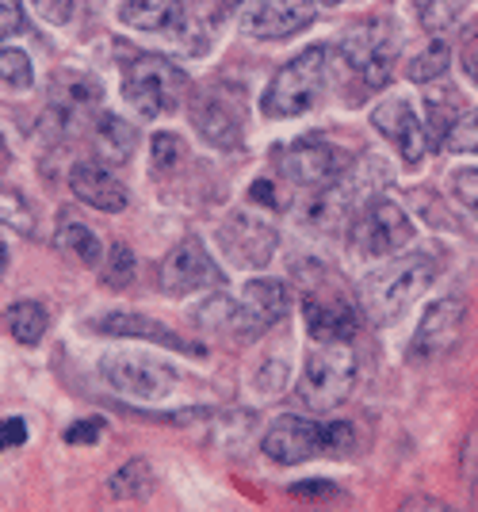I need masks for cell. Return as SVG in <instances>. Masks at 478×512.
I'll return each mask as SVG.
<instances>
[{"label":"cell","mask_w":478,"mask_h":512,"mask_svg":"<svg viewBox=\"0 0 478 512\" xmlns=\"http://www.w3.org/2000/svg\"><path fill=\"white\" fill-rule=\"evenodd\" d=\"M436 276L433 256H394L360 283V306L371 321H394Z\"/></svg>","instance_id":"obj_1"},{"label":"cell","mask_w":478,"mask_h":512,"mask_svg":"<svg viewBox=\"0 0 478 512\" xmlns=\"http://www.w3.org/2000/svg\"><path fill=\"white\" fill-rule=\"evenodd\" d=\"M326 73H329V50L326 46H310L299 58L283 65L272 77V85L264 88V115L272 119H295L322 100L326 92Z\"/></svg>","instance_id":"obj_2"},{"label":"cell","mask_w":478,"mask_h":512,"mask_svg":"<svg viewBox=\"0 0 478 512\" xmlns=\"http://www.w3.org/2000/svg\"><path fill=\"white\" fill-rule=\"evenodd\" d=\"M394 54H398V31L387 20H368L341 35L337 58L345 73L360 85V92H375L391 81Z\"/></svg>","instance_id":"obj_3"},{"label":"cell","mask_w":478,"mask_h":512,"mask_svg":"<svg viewBox=\"0 0 478 512\" xmlns=\"http://www.w3.org/2000/svg\"><path fill=\"white\" fill-rule=\"evenodd\" d=\"M188 96V77L184 69L173 65L161 54H142L123 69V100L142 115V119H157L169 115L184 104Z\"/></svg>","instance_id":"obj_4"},{"label":"cell","mask_w":478,"mask_h":512,"mask_svg":"<svg viewBox=\"0 0 478 512\" xmlns=\"http://www.w3.org/2000/svg\"><path fill=\"white\" fill-rule=\"evenodd\" d=\"M352 386H356V352L348 344H318L303 363L295 398L303 409H333L352 394Z\"/></svg>","instance_id":"obj_5"},{"label":"cell","mask_w":478,"mask_h":512,"mask_svg":"<svg viewBox=\"0 0 478 512\" xmlns=\"http://www.w3.org/2000/svg\"><path fill=\"white\" fill-rule=\"evenodd\" d=\"M100 375L115 394L131 402H165L184 379L173 363L146 356V352H108L100 360Z\"/></svg>","instance_id":"obj_6"},{"label":"cell","mask_w":478,"mask_h":512,"mask_svg":"<svg viewBox=\"0 0 478 512\" xmlns=\"http://www.w3.org/2000/svg\"><path fill=\"white\" fill-rule=\"evenodd\" d=\"M413 241V222L394 199H368L348 230V245L352 253L368 256V260H383L394 256L402 245Z\"/></svg>","instance_id":"obj_7"},{"label":"cell","mask_w":478,"mask_h":512,"mask_svg":"<svg viewBox=\"0 0 478 512\" xmlns=\"http://www.w3.org/2000/svg\"><path fill=\"white\" fill-rule=\"evenodd\" d=\"M188 115H192V127L203 134V142H211L215 150H238L245 142V104L238 88H203L188 107Z\"/></svg>","instance_id":"obj_8"},{"label":"cell","mask_w":478,"mask_h":512,"mask_svg":"<svg viewBox=\"0 0 478 512\" xmlns=\"http://www.w3.org/2000/svg\"><path fill=\"white\" fill-rule=\"evenodd\" d=\"M161 291L169 299H184L192 291H203V287H222V268L215 264V256L203 249L199 237H184L180 245L169 249V256L161 260Z\"/></svg>","instance_id":"obj_9"},{"label":"cell","mask_w":478,"mask_h":512,"mask_svg":"<svg viewBox=\"0 0 478 512\" xmlns=\"http://www.w3.org/2000/svg\"><path fill=\"white\" fill-rule=\"evenodd\" d=\"M280 169L291 184L299 188H333L348 169V157L333 142H322V138H303V142H291L287 150L280 153Z\"/></svg>","instance_id":"obj_10"},{"label":"cell","mask_w":478,"mask_h":512,"mask_svg":"<svg viewBox=\"0 0 478 512\" xmlns=\"http://www.w3.org/2000/svg\"><path fill=\"white\" fill-rule=\"evenodd\" d=\"M218 241H222L226 256H230L238 268H264V264L276 256L280 234H276V226H272L268 218H261V214L234 211L222 222Z\"/></svg>","instance_id":"obj_11"},{"label":"cell","mask_w":478,"mask_h":512,"mask_svg":"<svg viewBox=\"0 0 478 512\" xmlns=\"http://www.w3.org/2000/svg\"><path fill=\"white\" fill-rule=\"evenodd\" d=\"M371 127L391 142L406 165H421L425 161V153H429V127L421 123V115L413 111L406 96H387L383 104H375Z\"/></svg>","instance_id":"obj_12"},{"label":"cell","mask_w":478,"mask_h":512,"mask_svg":"<svg viewBox=\"0 0 478 512\" xmlns=\"http://www.w3.org/2000/svg\"><path fill=\"white\" fill-rule=\"evenodd\" d=\"M261 448L268 459H276L283 467L310 463L314 455L326 451V428L318 421H310V417H280V421L268 425Z\"/></svg>","instance_id":"obj_13"},{"label":"cell","mask_w":478,"mask_h":512,"mask_svg":"<svg viewBox=\"0 0 478 512\" xmlns=\"http://www.w3.org/2000/svg\"><path fill=\"white\" fill-rule=\"evenodd\" d=\"M314 23V0H253L241 16L253 39H291Z\"/></svg>","instance_id":"obj_14"},{"label":"cell","mask_w":478,"mask_h":512,"mask_svg":"<svg viewBox=\"0 0 478 512\" xmlns=\"http://www.w3.org/2000/svg\"><path fill=\"white\" fill-rule=\"evenodd\" d=\"M303 318L310 337L318 344H348L360 329L356 306L341 295H333V291H306Z\"/></svg>","instance_id":"obj_15"},{"label":"cell","mask_w":478,"mask_h":512,"mask_svg":"<svg viewBox=\"0 0 478 512\" xmlns=\"http://www.w3.org/2000/svg\"><path fill=\"white\" fill-rule=\"evenodd\" d=\"M463 321H467V299L448 295V299L433 302L425 310V318L417 321V333H413V352L417 356H440V352H452L463 337Z\"/></svg>","instance_id":"obj_16"},{"label":"cell","mask_w":478,"mask_h":512,"mask_svg":"<svg viewBox=\"0 0 478 512\" xmlns=\"http://www.w3.org/2000/svg\"><path fill=\"white\" fill-rule=\"evenodd\" d=\"M69 192L77 195L85 207L104 211V214H119L131 203L123 180H119L108 165H96V161H77V165L69 169Z\"/></svg>","instance_id":"obj_17"},{"label":"cell","mask_w":478,"mask_h":512,"mask_svg":"<svg viewBox=\"0 0 478 512\" xmlns=\"http://www.w3.org/2000/svg\"><path fill=\"white\" fill-rule=\"evenodd\" d=\"M119 20L142 35H188V12L180 0H123Z\"/></svg>","instance_id":"obj_18"},{"label":"cell","mask_w":478,"mask_h":512,"mask_svg":"<svg viewBox=\"0 0 478 512\" xmlns=\"http://www.w3.org/2000/svg\"><path fill=\"white\" fill-rule=\"evenodd\" d=\"M196 321H199V329L215 333L222 341H253L264 329L261 321L249 314L245 302H234V299H226V295H215V299L203 302L196 310Z\"/></svg>","instance_id":"obj_19"},{"label":"cell","mask_w":478,"mask_h":512,"mask_svg":"<svg viewBox=\"0 0 478 512\" xmlns=\"http://www.w3.org/2000/svg\"><path fill=\"white\" fill-rule=\"evenodd\" d=\"M92 329H96V333H108V337H138V341L165 344V348H173V352H192V356H199V352H203L199 344L184 341L180 333H173V329H165L161 321L146 318V314H127V310L96 318V321H92Z\"/></svg>","instance_id":"obj_20"},{"label":"cell","mask_w":478,"mask_h":512,"mask_svg":"<svg viewBox=\"0 0 478 512\" xmlns=\"http://www.w3.org/2000/svg\"><path fill=\"white\" fill-rule=\"evenodd\" d=\"M100 104V85L88 77V73H77V77H62L54 85V115L66 130H77V123H85L88 115Z\"/></svg>","instance_id":"obj_21"},{"label":"cell","mask_w":478,"mask_h":512,"mask_svg":"<svg viewBox=\"0 0 478 512\" xmlns=\"http://www.w3.org/2000/svg\"><path fill=\"white\" fill-rule=\"evenodd\" d=\"M241 302L249 306V314L261 325H272V321H280L287 314L291 295H287V287L280 279H249L245 291H241Z\"/></svg>","instance_id":"obj_22"},{"label":"cell","mask_w":478,"mask_h":512,"mask_svg":"<svg viewBox=\"0 0 478 512\" xmlns=\"http://www.w3.org/2000/svg\"><path fill=\"white\" fill-rule=\"evenodd\" d=\"M134 146H138V134L127 119H119V115L96 119V150L108 165H127L134 157Z\"/></svg>","instance_id":"obj_23"},{"label":"cell","mask_w":478,"mask_h":512,"mask_svg":"<svg viewBox=\"0 0 478 512\" xmlns=\"http://www.w3.org/2000/svg\"><path fill=\"white\" fill-rule=\"evenodd\" d=\"M54 245H58L66 256H73V260L88 264V268H96V264L104 260V245H100V237L92 234L81 218H73V214H62V226L54 230Z\"/></svg>","instance_id":"obj_24"},{"label":"cell","mask_w":478,"mask_h":512,"mask_svg":"<svg viewBox=\"0 0 478 512\" xmlns=\"http://www.w3.org/2000/svg\"><path fill=\"white\" fill-rule=\"evenodd\" d=\"M108 490L115 501H142L157 490V478H153V467L146 459H131L115 470L108 478Z\"/></svg>","instance_id":"obj_25"},{"label":"cell","mask_w":478,"mask_h":512,"mask_svg":"<svg viewBox=\"0 0 478 512\" xmlns=\"http://www.w3.org/2000/svg\"><path fill=\"white\" fill-rule=\"evenodd\" d=\"M46 325H50V318L39 302H12L4 310V329L20 344H39L46 337Z\"/></svg>","instance_id":"obj_26"},{"label":"cell","mask_w":478,"mask_h":512,"mask_svg":"<svg viewBox=\"0 0 478 512\" xmlns=\"http://www.w3.org/2000/svg\"><path fill=\"white\" fill-rule=\"evenodd\" d=\"M448 65H452V46L448 43H429L425 50H417V58H410L406 65V77L413 85H433V81H444L448 77Z\"/></svg>","instance_id":"obj_27"},{"label":"cell","mask_w":478,"mask_h":512,"mask_svg":"<svg viewBox=\"0 0 478 512\" xmlns=\"http://www.w3.org/2000/svg\"><path fill=\"white\" fill-rule=\"evenodd\" d=\"M433 92H429V123H433V130L440 134V142H444V134L456 127L459 119V107H463V96H459L456 88L448 85V77L444 81H433Z\"/></svg>","instance_id":"obj_28"},{"label":"cell","mask_w":478,"mask_h":512,"mask_svg":"<svg viewBox=\"0 0 478 512\" xmlns=\"http://www.w3.org/2000/svg\"><path fill=\"white\" fill-rule=\"evenodd\" d=\"M413 4H417V20H421V27L433 31V35H440V31H448V27L467 12L471 0H413Z\"/></svg>","instance_id":"obj_29"},{"label":"cell","mask_w":478,"mask_h":512,"mask_svg":"<svg viewBox=\"0 0 478 512\" xmlns=\"http://www.w3.org/2000/svg\"><path fill=\"white\" fill-rule=\"evenodd\" d=\"M134 253L127 245H111V253H104V268H100V279H104V287L111 291H123V287H131L134 283Z\"/></svg>","instance_id":"obj_30"},{"label":"cell","mask_w":478,"mask_h":512,"mask_svg":"<svg viewBox=\"0 0 478 512\" xmlns=\"http://www.w3.org/2000/svg\"><path fill=\"white\" fill-rule=\"evenodd\" d=\"M0 222L12 226V230H20V234L35 230V214L27 207V199L16 188H8V184H0Z\"/></svg>","instance_id":"obj_31"},{"label":"cell","mask_w":478,"mask_h":512,"mask_svg":"<svg viewBox=\"0 0 478 512\" xmlns=\"http://www.w3.org/2000/svg\"><path fill=\"white\" fill-rule=\"evenodd\" d=\"M0 81L12 88H31V81H35L31 58L23 50H0Z\"/></svg>","instance_id":"obj_32"},{"label":"cell","mask_w":478,"mask_h":512,"mask_svg":"<svg viewBox=\"0 0 478 512\" xmlns=\"http://www.w3.org/2000/svg\"><path fill=\"white\" fill-rule=\"evenodd\" d=\"M440 146H444L448 153H478V111L463 115L456 127L444 134Z\"/></svg>","instance_id":"obj_33"},{"label":"cell","mask_w":478,"mask_h":512,"mask_svg":"<svg viewBox=\"0 0 478 512\" xmlns=\"http://www.w3.org/2000/svg\"><path fill=\"white\" fill-rule=\"evenodd\" d=\"M184 161V142L176 138V134H169V130H161V134H153V165L161 172L176 169Z\"/></svg>","instance_id":"obj_34"},{"label":"cell","mask_w":478,"mask_h":512,"mask_svg":"<svg viewBox=\"0 0 478 512\" xmlns=\"http://www.w3.org/2000/svg\"><path fill=\"white\" fill-rule=\"evenodd\" d=\"M287 379H291V367L283 360H264V367L257 371V379H253V386H257V394H280V390H287Z\"/></svg>","instance_id":"obj_35"},{"label":"cell","mask_w":478,"mask_h":512,"mask_svg":"<svg viewBox=\"0 0 478 512\" xmlns=\"http://www.w3.org/2000/svg\"><path fill=\"white\" fill-rule=\"evenodd\" d=\"M452 195H456V203H463L478 218V169L452 172Z\"/></svg>","instance_id":"obj_36"},{"label":"cell","mask_w":478,"mask_h":512,"mask_svg":"<svg viewBox=\"0 0 478 512\" xmlns=\"http://www.w3.org/2000/svg\"><path fill=\"white\" fill-rule=\"evenodd\" d=\"M104 436V421L100 417H88V421H77V425L66 428V444H96Z\"/></svg>","instance_id":"obj_37"},{"label":"cell","mask_w":478,"mask_h":512,"mask_svg":"<svg viewBox=\"0 0 478 512\" xmlns=\"http://www.w3.org/2000/svg\"><path fill=\"white\" fill-rule=\"evenodd\" d=\"M23 31V4L20 0H0V39H12Z\"/></svg>","instance_id":"obj_38"},{"label":"cell","mask_w":478,"mask_h":512,"mask_svg":"<svg viewBox=\"0 0 478 512\" xmlns=\"http://www.w3.org/2000/svg\"><path fill=\"white\" fill-rule=\"evenodd\" d=\"M31 4H35V12H39L46 23H54V27L69 23V16H73V0H31Z\"/></svg>","instance_id":"obj_39"},{"label":"cell","mask_w":478,"mask_h":512,"mask_svg":"<svg viewBox=\"0 0 478 512\" xmlns=\"http://www.w3.org/2000/svg\"><path fill=\"white\" fill-rule=\"evenodd\" d=\"M23 444H27V425H23L20 417H4L0 421V451L23 448Z\"/></svg>","instance_id":"obj_40"},{"label":"cell","mask_w":478,"mask_h":512,"mask_svg":"<svg viewBox=\"0 0 478 512\" xmlns=\"http://www.w3.org/2000/svg\"><path fill=\"white\" fill-rule=\"evenodd\" d=\"M326 428V451H348L352 448V440H356V428L345 425V421H337V425H322Z\"/></svg>","instance_id":"obj_41"},{"label":"cell","mask_w":478,"mask_h":512,"mask_svg":"<svg viewBox=\"0 0 478 512\" xmlns=\"http://www.w3.org/2000/svg\"><path fill=\"white\" fill-rule=\"evenodd\" d=\"M337 486L333 482H295L291 486V497H299V501H306V497H318V501H326V497H337Z\"/></svg>","instance_id":"obj_42"},{"label":"cell","mask_w":478,"mask_h":512,"mask_svg":"<svg viewBox=\"0 0 478 512\" xmlns=\"http://www.w3.org/2000/svg\"><path fill=\"white\" fill-rule=\"evenodd\" d=\"M463 69H467V77L478 85V27L475 31H467V39H463Z\"/></svg>","instance_id":"obj_43"},{"label":"cell","mask_w":478,"mask_h":512,"mask_svg":"<svg viewBox=\"0 0 478 512\" xmlns=\"http://www.w3.org/2000/svg\"><path fill=\"white\" fill-rule=\"evenodd\" d=\"M398 512H459V509L444 505V501H433V497H410Z\"/></svg>","instance_id":"obj_44"},{"label":"cell","mask_w":478,"mask_h":512,"mask_svg":"<svg viewBox=\"0 0 478 512\" xmlns=\"http://www.w3.org/2000/svg\"><path fill=\"white\" fill-rule=\"evenodd\" d=\"M249 199H253V203H264V207H280V199H276V188H272V180H257V184L249 188Z\"/></svg>","instance_id":"obj_45"},{"label":"cell","mask_w":478,"mask_h":512,"mask_svg":"<svg viewBox=\"0 0 478 512\" xmlns=\"http://www.w3.org/2000/svg\"><path fill=\"white\" fill-rule=\"evenodd\" d=\"M4 268H8V249L0 245V276H4Z\"/></svg>","instance_id":"obj_46"},{"label":"cell","mask_w":478,"mask_h":512,"mask_svg":"<svg viewBox=\"0 0 478 512\" xmlns=\"http://www.w3.org/2000/svg\"><path fill=\"white\" fill-rule=\"evenodd\" d=\"M471 497H475V509H478V470H475V482H471Z\"/></svg>","instance_id":"obj_47"},{"label":"cell","mask_w":478,"mask_h":512,"mask_svg":"<svg viewBox=\"0 0 478 512\" xmlns=\"http://www.w3.org/2000/svg\"><path fill=\"white\" fill-rule=\"evenodd\" d=\"M314 4H326V8H333V4H341V0H314Z\"/></svg>","instance_id":"obj_48"},{"label":"cell","mask_w":478,"mask_h":512,"mask_svg":"<svg viewBox=\"0 0 478 512\" xmlns=\"http://www.w3.org/2000/svg\"><path fill=\"white\" fill-rule=\"evenodd\" d=\"M0 153H4V138H0Z\"/></svg>","instance_id":"obj_49"}]
</instances>
